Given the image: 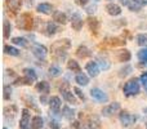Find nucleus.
Returning <instances> with one entry per match:
<instances>
[{
  "instance_id": "obj_7",
  "label": "nucleus",
  "mask_w": 147,
  "mask_h": 129,
  "mask_svg": "<svg viewBox=\"0 0 147 129\" xmlns=\"http://www.w3.org/2000/svg\"><path fill=\"white\" fill-rule=\"evenodd\" d=\"M120 122H121V124L124 125V127H129V125H132L133 123H136V120H137V118L136 116H132L130 114H128L127 111H121L120 112Z\"/></svg>"
},
{
  "instance_id": "obj_34",
  "label": "nucleus",
  "mask_w": 147,
  "mask_h": 129,
  "mask_svg": "<svg viewBox=\"0 0 147 129\" xmlns=\"http://www.w3.org/2000/svg\"><path fill=\"white\" fill-rule=\"evenodd\" d=\"M130 72H132V67H130L129 65H127L124 68H121V70H120V74H119V75L123 78V76H127L128 74H130Z\"/></svg>"
},
{
  "instance_id": "obj_18",
  "label": "nucleus",
  "mask_w": 147,
  "mask_h": 129,
  "mask_svg": "<svg viewBox=\"0 0 147 129\" xmlns=\"http://www.w3.org/2000/svg\"><path fill=\"white\" fill-rule=\"evenodd\" d=\"M75 81L79 84V85L85 86V85H88V83H89V78L85 75V74L79 72L78 75H76V78H75Z\"/></svg>"
},
{
  "instance_id": "obj_20",
  "label": "nucleus",
  "mask_w": 147,
  "mask_h": 129,
  "mask_svg": "<svg viewBox=\"0 0 147 129\" xmlns=\"http://www.w3.org/2000/svg\"><path fill=\"white\" fill-rule=\"evenodd\" d=\"M88 25H89V30L92 31V32H94V34H97V31H98V28H99V22H98V20L97 18H89L88 20Z\"/></svg>"
},
{
  "instance_id": "obj_23",
  "label": "nucleus",
  "mask_w": 147,
  "mask_h": 129,
  "mask_svg": "<svg viewBox=\"0 0 147 129\" xmlns=\"http://www.w3.org/2000/svg\"><path fill=\"white\" fill-rule=\"evenodd\" d=\"M45 31H47V35L52 36V35H54V34L58 31V26H57L54 22H48V23H47Z\"/></svg>"
},
{
  "instance_id": "obj_13",
  "label": "nucleus",
  "mask_w": 147,
  "mask_h": 129,
  "mask_svg": "<svg viewBox=\"0 0 147 129\" xmlns=\"http://www.w3.org/2000/svg\"><path fill=\"white\" fill-rule=\"evenodd\" d=\"M5 5L8 7V9L16 13L22 5V0H5Z\"/></svg>"
},
{
  "instance_id": "obj_1",
  "label": "nucleus",
  "mask_w": 147,
  "mask_h": 129,
  "mask_svg": "<svg viewBox=\"0 0 147 129\" xmlns=\"http://www.w3.org/2000/svg\"><path fill=\"white\" fill-rule=\"evenodd\" d=\"M70 47H71V43H70L69 39H61V40L54 41L51 47V52H52L53 58L57 59V61L65 59L67 56V49Z\"/></svg>"
},
{
  "instance_id": "obj_10",
  "label": "nucleus",
  "mask_w": 147,
  "mask_h": 129,
  "mask_svg": "<svg viewBox=\"0 0 147 129\" xmlns=\"http://www.w3.org/2000/svg\"><path fill=\"white\" fill-rule=\"evenodd\" d=\"M61 93H62V97L65 98V101H67L69 103H76V98L75 96L71 93V92L67 89V84L65 86H61Z\"/></svg>"
},
{
  "instance_id": "obj_3",
  "label": "nucleus",
  "mask_w": 147,
  "mask_h": 129,
  "mask_svg": "<svg viewBox=\"0 0 147 129\" xmlns=\"http://www.w3.org/2000/svg\"><path fill=\"white\" fill-rule=\"evenodd\" d=\"M17 27L21 30L25 31H30L34 27V21H32V16L30 13H23L21 14L20 20L17 21Z\"/></svg>"
},
{
  "instance_id": "obj_12",
  "label": "nucleus",
  "mask_w": 147,
  "mask_h": 129,
  "mask_svg": "<svg viewBox=\"0 0 147 129\" xmlns=\"http://www.w3.org/2000/svg\"><path fill=\"white\" fill-rule=\"evenodd\" d=\"M61 99H59V97H52L51 99H49V107H51V111L54 112V114H57V112L59 111V109H61Z\"/></svg>"
},
{
  "instance_id": "obj_2",
  "label": "nucleus",
  "mask_w": 147,
  "mask_h": 129,
  "mask_svg": "<svg viewBox=\"0 0 147 129\" xmlns=\"http://www.w3.org/2000/svg\"><path fill=\"white\" fill-rule=\"evenodd\" d=\"M123 92L127 97H132V96H137L140 93V80L137 78L130 79L129 81H127L123 88Z\"/></svg>"
},
{
  "instance_id": "obj_4",
  "label": "nucleus",
  "mask_w": 147,
  "mask_h": 129,
  "mask_svg": "<svg viewBox=\"0 0 147 129\" xmlns=\"http://www.w3.org/2000/svg\"><path fill=\"white\" fill-rule=\"evenodd\" d=\"M31 115L27 109L22 110V115H21V122H20V128L21 129H32L31 125Z\"/></svg>"
},
{
  "instance_id": "obj_29",
  "label": "nucleus",
  "mask_w": 147,
  "mask_h": 129,
  "mask_svg": "<svg viewBox=\"0 0 147 129\" xmlns=\"http://www.w3.org/2000/svg\"><path fill=\"white\" fill-rule=\"evenodd\" d=\"M67 67H69V70H71L72 72H80L81 71L80 66H79V63L75 59H70V61L67 62Z\"/></svg>"
},
{
  "instance_id": "obj_37",
  "label": "nucleus",
  "mask_w": 147,
  "mask_h": 129,
  "mask_svg": "<svg viewBox=\"0 0 147 129\" xmlns=\"http://www.w3.org/2000/svg\"><path fill=\"white\" fill-rule=\"evenodd\" d=\"M51 128L52 129H59V122H58V120L52 119L51 120Z\"/></svg>"
},
{
  "instance_id": "obj_6",
  "label": "nucleus",
  "mask_w": 147,
  "mask_h": 129,
  "mask_svg": "<svg viewBox=\"0 0 147 129\" xmlns=\"http://www.w3.org/2000/svg\"><path fill=\"white\" fill-rule=\"evenodd\" d=\"M47 48L44 45H41V44H35V45L32 47V54L36 57L38 59H44L47 57Z\"/></svg>"
},
{
  "instance_id": "obj_30",
  "label": "nucleus",
  "mask_w": 147,
  "mask_h": 129,
  "mask_svg": "<svg viewBox=\"0 0 147 129\" xmlns=\"http://www.w3.org/2000/svg\"><path fill=\"white\" fill-rule=\"evenodd\" d=\"M12 43L13 44H16V45H21L22 48H26V47L28 45V43H27V40H26L25 38H13L12 39Z\"/></svg>"
},
{
  "instance_id": "obj_16",
  "label": "nucleus",
  "mask_w": 147,
  "mask_h": 129,
  "mask_svg": "<svg viewBox=\"0 0 147 129\" xmlns=\"http://www.w3.org/2000/svg\"><path fill=\"white\" fill-rule=\"evenodd\" d=\"M36 91H38L39 93L48 94L49 92H51V85H49V83H47V81H40V83L36 84Z\"/></svg>"
},
{
  "instance_id": "obj_46",
  "label": "nucleus",
  "mask_w": 147,
  "mask_h": 129,
  "mask_svg": "<svg viewBox=\"0 0 147 129\" xmlns=\"http://www.w3.org/2000/svg\"><path fill=\"white\" fill-rule=\"evenodd\" d=\"M146 127H147V125H146Z\"/></svg>"
},
{
  "instance_id": "obj_9",
  "label": "nucleus",
  "mask_w": 147,
  "mask_h": 129,
  "mask_svg": "<svg viewBox=\"0 0 147 129\" xmlns=\"http://www.w3.org/2000/svg\"><path fill=\"white\" fill-rule=\"evenodd\" d=\"M71 25L72 28L75 31H80L81 27H83V18L79 13H74L72 17H71Z\"/></svg>"
},
{
  "instance_id": "obj_33",
  "label": "nucleus",
  "mask_w": 147,
  "mask_h": 129,
  "mask_svg": "<svg viewBox=\"0 0 147 129\" xmlns=\"http://www.w3.org/2000/svg\"><path fill=\"white\" fill-rule=\"evenodd\" d=\"M12 97V88L9 85H4V99H9Z\"/></svg>"
},
{
  "instance_id": "obj_15",
  "label": "nucleus",
  "mask_w": 147,
  "mask_h": 129,
  "mask_svg": "<svg viewBox=\"0 0 147 129\" xmlns=\"http://www.w3.org/2000/svg\"><path fill=\"white\" fill-rule=\"evenodd\" d=\"M106 10H107V13L111 16H120L121 14V8L116 4H112V3L106 5Z\"/></svg>"
},
{
  "instance_id": "obj_41",
  "label": "nucleus",
  "mask_w": 147,
  "mask_h": 129,
  "mask_svg": "<svg viewBox=\"0 0 147 129\" xmlns=\"http://www.w3.org/2000/svg\"><path fill=\"white\" fill-rule=\"evenodd\" d=\"M75 3L78 5H80V7H85V5L89 3V0H75Z\"/></svg>"
},
{
  "instance_id": "obj_25",
  "label": "nucleus",
  "mask_w": 147,
  "mask_h": 129,
  "mask_svg": "<svg viewBox=\"0 0 147 129\" xmlns=\"http://www.w3.org/2000/svg\"><path fill=\"white\" fill-rule=\"evenodd\" d=\"M3 31H4V39L9 38L10 32H12V25L9 23V21L4 20V22H3Z\"/></svg>"
},
{
  "instance_id": "obj_11",
  "label": "nucleus",
  "mask_w": 147,
  "mask_h": 129,
  "mask_svg": "<svg viewBox=\"0 0 147 129\" xmlns=\"http://www.w3.org/2000/svg\"><path fill=\"white\" fill-rule=\"evenodd\" d=\"M85 68H86V71L89 72V75H90L92 78H96V76L99 74V66H98L97 62H94V61L88 62L86 66H85Z\"/></svg>"
},
{
  "instance_id": "obj_38",
  "label": "nucleus",
  "mask_w": 147,
  "mask_h": 129,
  "mask_svg": "<svg viewBox=\"0 0 147 129\" xmlns=\"http://www.w3.org/2000/svg\"><path fill=\"white\" fill-rule=\"evenodd\" d=\"M128 7L130 8V10H133V12H138V10H140V5L138 4H136V3H133V4H129L128 5Z\"/></svg>"
},
{
  "instance_id": "obj_43",
  "label": "nucleus",
  "mask_w": 147,
  "mask_h": 129,
  "mask_svg": "<svg viewBox=\"0 0 147 129\" xmlns=\"http://www.w3.org/2000/svg\"><path fill=\"white\" fill-rule=\"evenodd\" d=\"M120 3L124 5H129V1H128V0H120Z\"/></svg>"
},
{
  "instance_id": "obj_21",
  "label": "nucleus",
  "mask_w": 147,
  "mask_h": 129,
  "mask_svg": "<svg viewBox=\"0 0 147 129\" xmlns=\"http://www.w3.org/2000/svg\"><path fill=\"white\" fill-rule=\"evenodd\" d=\"M76 54H78V57H80V58H86V57L90 56V51H89L86 47L84 45H80L78 48V51H76Z\"/></svg>"
},
{
  "instance_id": "obj_31",
  "label": "nucleus",
  "mask_w": 147,
  "mask_h": 129,
  "mask_svg": "<svg viewBox=\"0 0 147 129\" xmlns=\"http://www.w3.org/2000/svg\"><path fill=\"white\" fill-rule=\"evenodd\" d=\"M136 40H137V44H138V45H141V47H147V35H145V34H140V35H137Z\"/></svg>"
},
{
  "instance_id": "obj_5",
  "label": "nucleus",
  "mask_w": 147,
  "mask_h": 129,
  "mask_svg": "<svg viewBox=\"0 0 147 129\" xmlns=\"http://www.w3.org/2000/svg\"><path fill=\"white\" fill-rule=\"evenodd\" d=\"M90 96L93 99H96L97 102H99V103H105V102L109 101V97H107V94L105 93L102 89L99 88H93L90 91Z\"/></svg>"
},
{
  "instance_id": "obj_42",
  "label": "nucleus",
  "mask_w": 147,
  "mask_h": 129,
  "mask_svg": "<svg viewBox=\"0 0 147 129\" xmlns=\"http://www.w3.org/2000/svg\"><path fill=\"white\" fill-rule=\"evenodd\" d=\"M94 9H96V7H89L88 8V13H93Z\"/></svg>"
},
{
  "instance_id": "obj_26",
  "label": "nucleus",
  "mask_w": 147,
  "mask_h": 129,
  "mask_svg": "<svg viewBox=\"0 0 147 129\" xmlns=\"http://www.w3.org/2000/svg\"><path fill=\"white\" fill-rule=\"evenodd\" d=\"M4 52L5 54H9V56H13V57H18L20 56V51L14 47H10V45H4Z\"/></svg>"
},
{
  "instance_id": "obj_39",
  "label": "nucleus",
  "mask_w": 147,
  "mask_h": 129,
  "mask_svg": "<svg viewBox=\"0 0 147 129\" xmlns=\"http://www.w3.org/2000/svg\"><path fill=\"white\" fill-rule=\"evenodd\" d=\"M74 92H75V93H76V96H78L80 99H84V98H85V97H84V94L81 93V91H80V89H79V88H74Z\"/></svg>"
},
{
  "instance_id": "obj_44",
  "label": "nucleus",
  "mask_w": 147,
  "mask_h": 129,
  "mask_svg": "<svg viewBox=\"0 0 147 129\" xmlns=\"http://www.w3.org/2000/svg\"><path fill=\"white\" fill-rule=\"evenodd\" d=\"M3 129H8V128H7V127H4V128H3Z\"/></svg>"
},
{
  "instance_id": "obj_45",
  "label": "nucleus",
  "mask_w": 147,
  "mask_h": 129,
  "mask_svg": "<svg viewBox=\"0 0 147 129\" xmlns=\"http://www.w3.org/2000/svg\"><path fill=\"white\" fill-rule=\"evenodd\" d=\"M96 1H98V0H96Z\"/></svg>"
},
{
  "instance_id": "obj_24",
  "label": "nucleus",
  "mask_w": 147,
  "mask_h": 129,
  "mask_svg": "<svg viewBox=\"0 0 147 129\" xmlns=\"http://www.w3.org/2000/svg\"><path fill=\"white\" fill-rule=\"evenodd\" d=\"M117 58H119L120 62H128L130 61V58H132V56H130V52L129 51H120L119 54H117Z\"/></svg>"
},
{
  "instance_id": "obj_22",
  "label": "nucleus",
  "mask_w": 147,
  "mask_h": 129,
  "mask_svg": "<svg viewBox=\"0 0 147 129\" xmlns=\"http://www.w3.org/2000/svg\"><path fill=\"white\" fill-rule=\"evenodd\" d=\"M53 20L56 21V22H58V23H62V25H65V23L67 22L66 14L62 13V12H54L53 13Z\"/></svg>"
},
{
  "instance_id": "obj_14",
  "label": "nucleus",
  "mask_w": 147,
  "mask_h": 129,
  "mask_svg": "<svg viewBox=\"0 0 147 129\" xmlns=\"http://www.w3.org/2000/svg\"><path fill=\"white\" fill-rule=\"evenodd\" d=\"M36 10L39 13H43V14H51L53 12V7H52L49 3H41L36 7Z\"/></svg>"
},
{
  "instance_id": "obj_40",
  "label": "nucleus",
  "mask_w": 147,
  "mask_h": 129,
  "mask_svg": "<svg viewBox=\"0 0 147 129\" xmlns=\"http://www.w3.org/2000/svg\"><path fill=\"white\" fill-rule=\"evenodd\" d=\"M133 3H136V4H138L140 7H145L147 5V0H132Z\"/></svg>"
},
{
  "instance_id": "obj_17",
  "label": "nucleus",
  "mask_w": 147,
  "mask_h": 129,
  "mask_svg": "<svg viewBox=\"0 0 147 129\" xmlns=\"http://www.w3.org/2000/svg\"><path fill=\"white\" fill-rule=\"evenodd\" d=\"M31 125H32V129H41L44 127V120L41 116H39V115H36V116L32 118V120H31Z\"/></svg>"
},
{
  "instance_id": "obj_27",
  "label": "nucleus",
  "mask_w": 147,
  "mask_h": 129,
  "mask_svg": "<svg viewBox=\"0 0 147 129\" xmlns=\"http://www.w3.org/2000/svg\"><path fill=\"white\" fill-rule=\"evenodd\" d=\"M62 115H63V116L66 118L67 120H72L74 116H75V111L70 109L69 106H65L63 110H62Z\"/></svg>"
},
{
  "instance_id": "obj_35",
  "label": "nucleus",
  "mask_w": 147,
  "mask_h": 129,
  "mask_svg": "<svg viewBox=\"0 0 147 129\" xmlns=\"http://www.w3.org/2000/svg\"><path fill=\"white\" fill-rule=\"evenodd\" d=\"M99 65H101V68H103V70H109L110 67V62L103 58H99Z\"/></svg>"
},
{
  "instance_id": "obj_19",
  "label": "nucleus",
  "mask_w": 147,
  "mask_h": 129,
  "mask_svg": "<svg viewBox=\"0 0 147 129\" xmlns=\"http://www.w3.org/2000/svg\"><path fill=\"white\" fill-rule=\"evenodd\" d=\"M23 76H26L27 79H30L31 81H36V80H38V75H36L35 70H32V68H30V67H27V68H25V70H23Z\"/></svg>"
},
{
  "instance_id": "obj_36",
  "label": "nucleus",
  "mask_w": 147,
  "mask_h": 129,
  "mask_svg": "<svg viewBox=\"0 0 147 129\" xmlns=\"http://www.w3.org/2000/svg\"><path fill=\"white\" fill-rule=\"evenodd\" d=\"M140 80L142 83V85L145 86V89H147V72H143L142 75L140 76Z\"/></svg>"
},
{
  "instance_id": "obj_32",
  "label": "nucleus",
  "mask_w": 147,
  "mask_h": 129,
  "mask_svg": "<svg viewBox=\"0 0 147 129\" xmlns=\"http://www.w3.org/2000/svg\"><path fill=\"white\" fill-rule=\"evenodd\" d=\"M138 59H140L142 63L147 65V48H143L138 52Z\"/></svg>"
},
{
  "instance_id": "obj_8",
  "label": "nucleus",
  "mask_w": 147,
  "mask_h": 129,
  "mask_svg": "<svg viewBox=\"0 0 147 129\" xmlns=\"http://www.w3.org/2000/svg\"><path fill=\"white\" fill-rule=\"evenodd\" d=\"M119 110H120V103L114 102V103H110L109 106H105L103 110H102V114H103L105 116H111V115L116 114Z\"/></svg>"
},
{
  "instance_id": "obj_28",
  "label": "nucleus",
  "mask_w": 147,
  "mask_h": 129,
  "mask_svg": "<svg viewBox=\"0 0 147 129\" xmlns=\"http://www.w3.org/2000/svg\"><path fill=\"white\" fill-rule=\"evenodd\" d=\"M62 74V70L59 66L57 65H52L51 67H49V75L53 76V78H57V76H59Z\"/></svg>"
}]
</instances>
